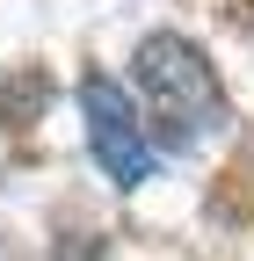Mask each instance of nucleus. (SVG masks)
<instances>
[{"label":"nucleus","instance_id":"obj_1","mask_svg":"<svg viewBox=\"0 0 254 261\" xmlns=\"http://www.w3.org/2000/svg\"><path fill=\"white\" fill-rule=\"evenodd\" d=\"M131 80H138V94H145V109H153L167 145H196L204 130L225 123V80H218V65L204 58V44L174 37V29L138 44Z\"/></svg>","mask_w":254,"mask_h":261},{"label":"nucleus","instance_id":"obj_2","mask_svg":"<svg viewBox=\"0 0 254 261\" xmlns=\"http://www.w3.org/2000/svg\"><path fill=\"white\" fill-rule=\"evenodd\" d=\"M80 116H87V145H94V160H102V174L123 181V189H138V181L153 174V160H160L145 116H138V102H131L116 80L87 73V80H80Z\"/></svg>","mask_w":254,"mask_h":261}]
</instances>
